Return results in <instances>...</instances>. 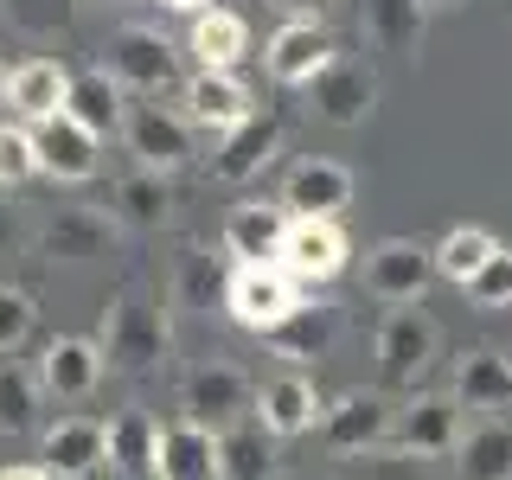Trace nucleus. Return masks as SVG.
Masks as SVG:
<instances>
[{
  "mask_svg": "<svg viewBox=\"0 0 512 480\" xmlns=\"http://www.w3.org/2000/svg\"><path fill=\"white\" fill-rule=\"evenodd\" d=\"M301 282L288 263H231V276H224V308L244 333H276L288 314L301 308Z\"/></svg>",
  "mask_w": 512,
  "mask_h": 480,
  "instance_id": "1",
  "label": "nucleus"
},
{
  "mask_svg": "<svg viewBox=\"0 0 512 480\" xmlns=\"http://www.w3.org/2000/svg\"><path fill=\"white\" fill-rule=\"evenodd\" d=\"M103 359L116 365V372H154L160 359H167V314H160L154 295H141V288H122L116 301L103 308Z\"/></svg>",
  "mask_w": 512,
  "mask_h": 480,
  "instance_id": "2",
  "label": "nucleus"
},
{
  "mask_svg": "<svg viewBox=\"0 0 512 480\" xmlns=\"http://www.w3.org/2000/svg\"><path fill=\"white\" fill-rule=\"evenodd\" d=\"M192 135L199 128L186 122V109H167V103H154V96H135V103L122 109V141H128V154H135V167H154V173H180L192 154Z\"/></svg>",
  "mask_w": 512,
  "mask_h": 480,
  "instance_id": "3",
  "label": "nucleus"
},
{
  "mask_svg": "<svg viewBox=\"0 0 512 480\" xmlns=\"http://www.w3.org/2000/svg\"><path fill=\"white\" fill-rule=\"evenodd\" d=\"M96 64H103L128 96H167V90H180V52H173L160 32H148V26H122L116 39L103 45V58H96Z\"/></svg>",
  "mask_w": 512,
  "mask_h": 480,
  "instance_id": "4",
  "label": "nucleus"
},
{
  "mask_svg": "<svg viewBox=\"0 0 512 480\" xmlns=\"http://www.w3.org/2000/svg\"><path fill=\"white\" fill-rule=\"evenodd\" d=\"M436 365V320L423 308H391L378 320V384L384 391H416V378Z\"/></svg>",
  "mask_w": 512,
  "mask_h": 480,
  "instance_id": "5",
  "label": "nucleus"
},
{
  "mask_svg": "<svg viewBox=\"0 0 512 480\" xmlns=\"http://www.w3.org/2000/svg\"><path fill=\"white\" fill-rule=\"evenodd\" d=\"M461 397L455 391H423V397H410V404H397V423H391V455H416V461H429V455H455L461 448Z\"/></svg>",
  "mask_w": 512,
  "mask_h": 480,
  "instance_id": "6",
  "label": "nucleus"
},
{
  "mask_svg": "<svg viewBox=\"0 0 512 480\" xmlns=\"http://www.w3.org/2000/svg\"><path fill=\"white\" fill-rule=\"evenodd\" d=\"M429 282H436V250L416 244V237H384V244L365 250V295L410 308V301L429 295Z\"/></svg>",
  "mask_w": 512,
  "mask_h": 480,
  "instance_id": "7",
  "label": "nucleus"
},
{
  "mask_svg": "<svg viewBox=\"0 0 512 480\" xmlns=\"http://www.w3.org/2000/svg\"><path fill=\"white\" fill-rule=\"evenodd\" d=\"M180 416H192V423H205V429L224 436V429H237V423L256 416V384L237 372V365H199L180 391Z\"/></svg>",
  "mask_w": 512,
  "mask_h": 480,
  "instance_id": "8",
  "label": "nucleus"
},
{
  "mask_svg": "<svg viewBox=\"0 0 512 480\" xmlns=\"http://www.w3.org/2000/svg\"><path fill=\"white\" fill-rule=\"evenodd\" d=\"M391 423H397V404L384 391H346L320 416V436L340 455H372V448H391Z\"/></svg>",
  "mask_w": 512,
  "mask_h": 480,
  "instance_id": "9",
  "label": "nucleus"
},
{
  "mask_svg": "<svg viewBox=\"0 0 512 480\" xmlns=\"http://www.w3.org/2000/svg\"><path fill=\"white\" fill-rule=\"evenodd\" d=\"M103 340H84V333H52V340L39 346V384L45 397H58V404H84V397L103 384Z\"/></svg>",
  "mask_w": 512,
  "mask_h": 480,
  "instance_id": "10",
  "label": "nucleus"
},
{
  "mask_svg": "<svg viewBox=\"0 0 512 480\" xmlns=\"http://www.w3.org/2000/svg\"><path fill=\"white\" fill-rule=\"evenodd\" d=\"M372 103H378V77H372V64H359V58H333L308 84V109L327 128H359L372 116Z\"/></svg>",
  "mask_w": 512,
  "mask_h": 480,
  "instance_id": "11",
  "label": "nucleus"
},
{
  "mask_svg": "<svg viewBox=\"0 0 512 480\" xmlns=\"http://www.w3.org/2000/svg\"><path fill=\"white\" fill-rule=\"evenodd\" d=\"M180 109H186L192 128H205V135H231L237 122L256 116L250 84L237 71H192L186 84H180Z\"/></svg>",
  "mask_w": 512,
  "mask_h": 480,
  "instance_id": "12",
  "label": "nucleus"
},
{
  "mask_svg": "<svg viewBox=\"0 0 512 480\" xmlns=\"http://www.w3.org/2000/svg\"><path fill=\"white\" fill-rule=\"evenodd\" d=\"M282 237H288V205L282 199H244L224 212L218 244L231 263H282Z\"/></svg>",
  "mask_w": 512,
  "mask_h": 480,
  "instance_id": "13",
  "label": "nucleus"
},
{
  "mask_svg": "<svg viewBox=\"0 0 512 480\" xmlns=\"http://www.w3.org/2000/svg\"><path fill=\"white\" fill-rule=\"evenodd\" d=\"M333 58H340V52H333V39H327V26H320V20H288V26L269 32V45H263L269 77L288 84V90H308Z\"/></svg>",
  "mask_w": 512,
  "mask_h": 480,
  "instance_id": "14",
  "label": "nucleus"
},
{
  "mask_svg": "<svg viewBox=\"0 0 512 480\" xmlns=\"http://www.w3.org/2000/svg\"><path fill=\"white\" fill-rule=\"evenodd\" d=\"M282 263L295 269L301 282H333V276H346V263H352V244H346V231H340V218H288V237H282Z\"/></svg>",
  "mask_w": 512,
  "mask_h": 480,
  "instance_id": "15",
  "label": "nucleus"
},
{
  "mask_svg": "<svg viewBox=\"0 0 512 480\" xmlns=\"http://www.w3.org/2000/svg\"><path fill=\"white\" fill-rule=\"evenodd\" d=\"M39 448H45V474L52 480H90L109 468V423H96V416H58Z\"/></svg>",
  "mask_w": 512,
  "mask_h": 480,
  "instance_id": "16",
  "label": "nucleus"
},
{
  "mask_svg": "<svg viewBox=\"0 0 512 480\" xmlns=\"http://www.w3.org/2000/svg\"><path fill=\"white\" fill-rule=\"evenodd\" d=\"M32 141H39V173H52L64 186H84V180H96V167H103V135H90L77 116L39 122Z\"/></svg>",
  "mask_w": 512,
  "mask_h": 480,
  "instance_id": "17",
  "label": "nucleus"
},
{
  "mask_svg": "<svg viewBox=\"0 0 512 480\" xmlns=\"http://www.w3.org/2000/svg\"><path fill=\"white\" fill-rule=\"evenodd\" d=\"M320 416H327V404H320L314 378H301V372H276V378L263 384V391H256V423H263L276 442L308 436Z\"/></svg>",
  "mask_w": 512,
  "mask_h": 480,
  "instance_id": "18",
  "label": "nucleus"
},
{
  "mask_svg": "<svg viewBox=\"0 0 512 480\" xmlns=\"http://www.w3.org/2000/svg\"><path fill=\"white\" fill-rule=\"evenodd\" d=\"M282 205L288 218H340L352 205V173L340 160H301L282 180Z\"/></svg>",
  "mask_w": 512,
  "mask_h": 480,
  "instance_id": "19",
  "label": "nucleus"
},
{
  "mask_svg": "<svg viewBox=\"0 0 512 480\" xmlns=\"http://www.w3.org/2000/svg\"><path fill=\"white\" fill-rule=\"evenodd\" d=\"M154 480H218V429L192 423V416H173V423H160Z\"/></svg>",
  "mask_w": 512,
  "mask_h": 480,
  "instance_id": "20",
  "label": "nucleus"
},
{
  "mask_svg": "<svg viewBox=\"0 0 512 480\" xmlns=\"http://www.w3.org/2000/svg\"><path fill=\"white\" fill-rule=\"evenodd\" d=\"M64 103H71V71H64L58 58H26V64H13V77H7V109L20 122H52L64 116Z\"/></svg>",
  "mask_w": 512,
  "mask_h": 480,
  "instance_id": "21",
  "label": "nucleus"
},
{
  "mask_svg": "<svg viewBox=\"0 0 512 480\" xmlns=\"http://www.w3.org/2000/svg\"><path fill=\"white\" fill-rule=\"evenodd\" d=\"M109 231H116V218L96 212V205H58L39 224V250L58 256V263H90V256L109 250Z\"/></svg>",
  "mask_w": 512,
  "mask_h": 480,
  "instance_id": "22",
  "label": "nucleus"
},
{
  "mask_svg": "<svg viewBox=\"0 0 512 480\" xmlns=\"http://www.w3.org/2000/svg\"><path fill=\"white\" fill-rule=\"evenodd\" d=\"M276 141H282L276 116H250V122H237L231 135H218L212 180H224V186H244V180H256V173H263L269 160H276Z\"/></svg>",
  "mask_w": 512,
  "mask_h": 480,
  "instance_id": "23",
  "label": "nucleus"
},
{
  "mask_svg": "<svg viewBox=\"0 0 512 480\" xmlns=\"http://www.w3.org/2000/svg\"><path fill=\"white\" fill-rule=\"evenodd\" d=\"M455 397L468 410H480V416L512 410V359H506V352H493V346L461 352V359H455Z\"/></svg>",
  "mask_w": 512,
  "mask_h": 480,
  "instance_id": "24",
  "label": "nucleus"
},
{
  "mask_svg": "<svg viewBox=\"0 0 512 480\" xmlns=\"http://www.w3.org/2000/svg\"><path fill=\"white\" fill-rule=\"evenodd\" d=\"M423 0H365L359 13V32L372 52H391V58H416L423 52Z\"/></svg>",
  "mask_w": 512,
  "mask_h": 480,
  "instance_id": "25",
  "label": "nucleus"
},
{
  "mask_svg": "<svg viewBox=\"0 0 512 480\" xmlns=\"http://www.w3.org/2000/svg\"><path fill=\"white\" fill-rule=\"evenodd\" d=\"M109 218L128 224V231H160L173 212V192H167V173H154V167H135V173H122L116 186H109Z\"/></svg>",
  "mask_w": 512,
  "mask_h": 480,
  "instance_id": "26",
  "label": "nucleus"
},
{
  "mask_svg": "<svg viewBox=\"0 0 512 480\" xmlns=\"http://www.w3.org/2000/svg\"><path fill=\"white\" fill-rule=\"evenodd\" d=\"M455 468H461V480H512V423L506 416H480V423L461 429Z\"/></svg>",
  "mask_w": 512,
  "mask_h": 480,
  "instance_id": "27",
  "label": "nucleus"
},
{
  "mask_svg": "<svg viewBox=\"0 0 512 480\" xmlns=\"http://www.w3.org/2000/svg\"><path fill=\"white\" fill-rule=\"evenodd\" d=\"M186 52L199 58V71H237L244 52H250V26L237 20L231 7H212V13H199V20H192Z\"/></svg>",
  "mask_w": 512,
  "mask_h": 480,
  "instance_id": "28",
  "label": "nucleus"
},
{
  "mask_svg": "<svg viewBox=\"0 0 512 480\" xmlns=\"http://www.w3.org/2000/svg\"><path fill=\"white\" fill-rule=\"evenodd\" d=\"M122 84H116V77H109L103 71V64H90V71H71V103H64V116H77V122H84L90 128V135H116V128H122Z\"/></svg>",
  "mask_w": 512,
  "mask_h": 480,
  "instance_id": "29",
  "label": "nucleus"
},
{
  "mask_svg": "<svg viewBox=\"0 0 512 480\" xmlns=\"http://www.w3.org/2000/svg\"><path fill=\"white\" fill-rule=\"evenodd\" d=\"M154 455H160V423L141 410L109 416V468H122L128 480H154Z\"/></svg>",
  "mask_w": 512,
  "mask_h": 480,
  "instance_id": "30",
  "label": "nucleus"
},
{
  "mask_svg": "<svg viewBox=\"0 0 512 480\" xmlns=\"http://www.w3.org/2000/svg\"><path fill=\"white\" fill-rule=\"evenodd\" d=\"M500 250V237L487 231V224H455V231L436 244V276L442 282H455V288H468L480 269H487V256Z\"/></svg>",
  "mask_w": 512,
  "mask_h": 480,
  "instance_id": "31",
  "label": "nucleus"
},
{
  "mask_svg": "<svg viewBox=\"0 0 512 480\" xmlns=\"http://www.w3.org/2000/svg\"><path fill=\"white\" fill-rule=\"evenodd\" d=\"M269 346L282 352V359H327V346H333V308H320V301H301L295 314L282 320L276 333H263Z\"/></svg>",
  "mask_w": 512,
  "mask_h": 480,
  "instance_id": "32",
  "label": "nucleus"
},
{
  "mask_svg": "<svg viewBox=\"0 0 512 480\" xmlns=\"http://www.w3.org/2000/svg\"><path fill=\"white\" fill-rule=\"evenodd\" d=\"M269 429L256 423H237V429H224L218 436V480H269Z\"/></svg>",
  "mask_w": 512,
  "mask_h": 480,
  "instance_id": "33",
  "label": "nucleus"
},
{
  "mask_svg": "<svg viewBox=\"0 0 512 480\" xmlns=\"http://www.w3.org/2000/svg\"><path fill=\"white\" fill-rule=\"evenodd\" d=\"M39 397H45V384L32 365L0 359V436H26L39 423Z\"/></svg>",
  "mask_w": 512,
  "mask_h": 480,
  "instance_id": "34",
  "label": "nucleus"
},
{
  "mask_svg": "<svg viewBox=\"0 0 512 480\" xmlns=\"http://www.w3.org/2000/svg\"><path fill=\"white\" fill-rule=\"evenodd\" d=\"M77 0H0V20L13 32H26V39H58L64 26H71Z\"/></svg>",
  "mask_w": 512,
  "mask_h": 480,
  "instance_id": "35",
  "label": "nucleus"
},
{
  "mask_svg": "<svg viewBox=\"0 0 512 480\" xmlns=\"http://www.w3.org/2000/svg\"><path fill=\"white\" fill-rule=\"evenodd\" d=\"M39 173V141L26 122H0V186H26Z\"/></svg>",
  "mask_w": 512,
  "mask_h": 480,
  "instance_id": "36",
  "label": "nucleus"
},
{
  "mask_svg": "<svg viewBox=\"0 0 512 480\" xmlns=\"http://www.w3.org/2000/svg\"><path fill=\"white\" fill-rule=\"evenodd\" d=\"M461 295H468L474 308H487V314H493V308H512V250H506V244L493 250L487 269H480V276L461 288Z\"/></svg>",
  "mask_w": 512,
  "mask_h": 480,
  "instance_id": "37",
  "label": "nucleus"
},
{
  "mask_svg": "<svg viewBox=\"0 0 512 480\" xmlns=\"http://www.w3.org/2000/svg\"><path fill=\"white\" fill-rule=\"evenodd\" d=\"M32 295L26 288H13V282H0V359H7L13 346H26V333H32Z\"/></svg>",
  "mask_w": 512,
  "mask_h": 480,
  "instance_id": "38",
  "label": "nucleus"
},
{
  "mask_svg": "<svg viewBox=\"0 0 512 480\" xmlns=\"http://www.w3.org/2000/svg\"><path fill=\"white\" fill-rule=\"evenodd\" d=\"M276 13H288V20H320L327 13V0H269Z\"/></svg>",
  "mask_w": 512,
  "mask_h": 480,
  "instance_id": "39",
  "label": "nucleus"
},
{
  "mask_svg": "<svg viewBox=\"0 0 512 480\" xmlns=\"http://www.w3.org/2000/svg\"><path fill=\"white\" fill-rule=\"evenodd\" d=\"M372 480H423V474H416V455H397V461H384Z\"/></svg>",
  "mask_w": 512,
  "mask_h": 480,
  "instance_id": "40",
  "label": "nucleus"
},
{
  "mask_svg": "<svg viewBox=\"0 0 512 480\" xmlns=\"http://www.w3.org/2000/svg\"><path fill=\"white\" fill-rule=\"evenodd\" d=\"M0 480H52L45 461H20V468H0Z\"/></svg>",
  "mask_w": 512,
  "mask_h": 480,
  "instance_id": "41",
  "label": "nucleus"
},
{
  "mask_svg": "<svg viewBox=\"0 0 512 480\" xmlns=\"http://www.w3.org/2000/svg\"><path fill=\"white\" fill-rule=\"evenodd\" d=\"M429 13H448V7H468V0H423Z\"/></svg>",
  "mask_w": 512,
  "mask_h": 480,
  "instance_id": "42",
  "label": "nucleus"
},
{
  "mask_svg": "<svg viewBox=\"0 0 512 480\" xmlns=\"http://www.w3.org/2000/svg\"><path fill=\"white\" fill-rule=\"evenodd\" d=\"M160 7H173V13H192V7H199V0H160Z\"/></svg>",
  "mask_w": 512,
  "mask_h": 480,
  "instance_id": "43",
  "label": "nucleus"
},
{
  "mask_svg": "<svg viewBox=\"0 0 512 480\" xmlns=\"http://www.w3.org/2000/svg\"><path fill=\"white\" fill-rule=\"evenodd\" d=\"M7 77H13V71H7V64H0V103H7Z\"/></svg>",
  "mask_w": 512,
  "mask_h": 480,
  "instance_id": "44",
  "label": "nucleus"
},
{
  "mask_svg": "<svg viewBox=\"0 0 512 480\" xmlns=\"http://www.w3.org/2000/svg\"><path fill=\"white\" fill-rule=\"evenodd\" d=\"M109 7H116V0H109Z\"/></svg>",
  "mask_w": 512,
  "mask_h": 480,
  "instance_id": "45",
  "label": "nucleus"
}]
</instances>
